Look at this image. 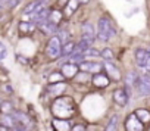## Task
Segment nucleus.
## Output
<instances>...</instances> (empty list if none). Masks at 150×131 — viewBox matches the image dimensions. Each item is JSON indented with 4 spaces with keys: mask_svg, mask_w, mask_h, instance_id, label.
<instances>
[{
    "mask_svg": "<svg viewBox=\"0 0 150 131\" xmlns=\"http://www.w3.org/2000/svg\"><path fill=\"white\" fill-rule=\"evenodd\" d=\"M52 113L57 119H69L75 113V103L72 97H56L52 103Z\"/></svg>",
    "mask_w": 150,
    "mask_h": 131,
    "instance_id": "1",
    "label": "nucleus"
},
{
    "mask_svg": "<svg viewBox=\"0 0 150 131\" xmlns=\"http://www.w3.org/2000/svg\"><path fill=\"white\" fill-rule=\"evenodd\" d=\"M113 35H115V28H113L112 22L109 21V18H106V16L99 18L97 30H96V37L100 41H109Z\"/></svg>",
    "mask_w": 150,
    "mask_h": 131,
    "instance_id": "2",
    "label": "nucleus"
},
{
    "mask_svg": "<svg viewBox=\"0 0 150 131\" xmlns=\"http://www.w3.org/2000/svg\"><path fill=\"white\" fill-rule=\"evenodd\" d=\"M62 53V41L60 38L54 34L49 38L47 41V46H46V55L50 57V59H57Z\"/></svg>",
    "mask_w": 150,
    "mask_h": 131,
    "instance_id": "3",
    "label": "nucleus"
},
{
    "mask_svg": "<svg viewBox=\"0 0 150 131\" xmlns=\"http://www.w3.org/2000/svg\"><path fill=\"white\" fill-rule=\"evenodd\" d=\"M135 89L140 96H149L150 94V74L138 75V80L135 83Z\"/></svg>",
    "mask_w": 150,
    "mask_h": 131,
    "instance_id": "4",
    "label": "nucleus"
},
{
    "mask_svg": "<svg viewBox=\"0 0 150 131\" xmlns=\"http://www.w3.org/2000/svg\"><path fill=\"white\" fill-rule=\"evenodd\" d=\"M78 65V68H80V71H83V72H91V74H97V72H100V69L103 68V63H99V62H90V60H83V62H80V63H77Z\"/></svg>",
    "mask_w": 150,
    "mask_h": 131,
    "instance_id": "5",
    "label": "nucleus"
},
{
    "mask_svg": "<svg viewBox=\"0 0 150 131\" xmlns=\"http://www.w3.org/2000/svg\"><path fill=\"white\" fill-rule=\"evenodd\" d=\"M81 38L87 40L93 44V41L96 40V28L91 22H84L81 27Z\"/></svg>",
    "mask_w": 150,
    "mask_h": 131,
    "instance_id": "6",
    "label": "nucleus"
},
{
    "mask_svg": "<svg viewBox=\"0 0 150 131\" xmlns=\"http://www.w3.org/2000/svg\"><path fill=\"white\" fill-rule=\"evenodd\" d=\"M78 65L74 63V62H68V63H63L62 65V69H60V74L65 77V78H75L78 75Z\"/></svg>",
    "mask_w": 150,
    "mask_h": 131,
    "instance_id": "7",
    "label": "nucleus"
},
{
    "mask_svg": "<svg viewBox=\"0 0 150 131\" xmlns=\"http://www.w3.org/2000/svg\"><path fill=\"white\" fill-rule=\"evenodd\" d=\"M125 128H127V131H143L144 125L140 122V119L135 116V113H131L125 119Z\"/></svg>",
    "mask_w": 150,
    "mask_h": 131,
    "instance_id": "8",
    "label": "nucleus"
},
{
    "mask_svg": "<svg viewBox=\"0 0 150 131\" xmlns=\"http://www.w3.org/2000/svg\"><path fill=\"white\" fill-rule=\"evenodd\" d=\"M109 83H110L109 77H108L106 74H103V72L93 74V77H91V84H93L96 89H105V87L109 86Z\"/></svg>",
    "mask_w": 150,
    "mask_h": 131,
    "instance_id": "9",
    "label": "nucleus"
},
{
    "mask_svg": "<svg viewBox=\"0 0 150 131\" xmlns=\"http://www.w3.org/2000/svg\"><path fill=\"white\" fill-rule=\"evenodd\" d=\"M128 100H129V94L127 93L125 89H118L113 91V102L118 105V106H127L128 105Z\"/></svg>",
    "mask_w": 150,
    "mask_h": 131,
    "instance_id": "10",
    "label": "nucleus"
},
{
    "mask_svg": "<svg viewBox=\"0 0 150 131\" xmlns=\"http://www.w3.org/2000/svg\"><path fill=\"white\" fill-rule=\"evenodd\" d=\"M103 68L106 71V75L109 77V80H115V81H119L122 77H121V71L116 68V65L110 63V62H105L103 63Z\"/></svg>",
    "mask_w": 150,
    "mask_h": 131,
    "instance_id": "11",
    "label": "nucleus"
},
{
    "mask_svg": "<svg viewBox=\"0 0 150 131\" xmlns=\"http://www.w3.org/2000/svg\"><path fill=\"white\" fill-rule=\"evenodd\" d=\"M12 115H13V118H15V122L19 124V125H22L25 130H28V128L31 127V118H30L27 113H24V112H21V110H15Z\"/></svg>",
    "mask_w": 150,
    "mask_h": 131,
    "instance_id": "12",
    "label": "nucleus"
},
{
    "mask_svg": "<svg viewBox=\"0 0 150 131\" xmlns=\"http://www.w3.org/2000/svg\"><path fill=\"white\" fill-rule=\"evenodd\" d=\"M52 125H53L54 131H71V128H72V122L69 119H57V118H54Z\"/></svg>",
    "mask_w": 150,
    "mask_h": 131,
    "instance_id": "13",
    "label": "nucleus"
},
{
    "mask_svg": "<svg viewBox=\"0 0 150 131\" xmlns=\"http://www.w3.org/2000/svg\"><path fill=\"white\" fill-rule=\"evenodd\" d=\"M38 27H40V31H41L43 34H47V35H54V34L57 33V27L53 25L52 22H49L47 19L43 21L41 24H38Z\"/></svg>",
    "mask_w": 150,
    "mask_h": 131,
    "instance_id": "14",
    "label": "nucleus"
},
{
    "mask_svg": "<svg viewBox=\"0 0 150 131\" xmlns=\"http://www.w3.org/2000/svg\"><path fill=\"white\" fill-rule=\"evenodd\" d=\"M15 124L16 122H15L13 115H3V113H0V125H2V127L11 130V128L15 127Z\"/></svg>",
    "mask_w": 150,
    "mask_h": 131,
    "instance_id": "15",
    "label": "nucleus"
},
{
    "mask_svg": "<svg viewBox=\"0 0 150 131\" xmlns=\"http://www.w3.org/2000/svg\"><path fill=\"white\" fill-rule=\"evenodd\" d=\"M15 105L11 102V100H2V103H0V113L3 115H12L15 112Z\"/></svg>",
    "mask_w": 150,
    "mask_h": 131,
    "instance_id": "16",
    "label": "nucleus"
},
{
    "mask_svg": "<svg viewBox=\"0 0 150 131\" xmlns=\"http://www.w3.org/2000/svg\"><path fill=\"white\" fill-rule=\"evenodd\" d=\"M62 19H63V16H62V12H60V11H50V12H49L47 21L52 22L53 25L57 27V25L62 22Z\"/></svg>",
    "mask_w": 150,
    "mask_h": 131,
    "instance_id": "17",
    "label": "nucleus"
},
{
    "mask_svg": "<svg viewBox=\"0 0 150 131\" xmlns=\"http://www.w3.org/2000/svg\"><path fill=\"white\" fill-rule=\"evenodd\" d=\"M19 31H21L22 35H30V34H33L35 31V25L33 22H25L24 21V22L19 24Z\"/></svg>",
    "mask_w": 150,
    "mask_h": 131,
    "instance_id": "18",
    "label": "nucleus"
},
{
    "mask_svg": "<svg viewBox=\"0 0 150 131\" xmlns=\"http://www.w3.org/2000/svg\"><path fill=\"white\" fill-rule=\"evenodd\" d=\"M147 56H149V52L147 50H144V49H137L135 50V62H137L138 67L143 68V65H144Z\"/></svg>",
    "mask_w": 150,
    "mask_h": 131,
    "instance_id": "19",
    "label": "nucleus"
},
{
    "mask_svg": "<svg viewBox=\"0 0 150 131\" xmlns=\"http://www.w3.org/2000/svg\"><path fill=\"white\" fill-rule=\"evenodd\" d=\"M65 89H66V84H65V83H57V84H50V86H47V91L52 93L53 96L63 93Z\"/></svg>",
    "mask_w": 150,
    "mask_h": 131,
    "instance_id": "20",
    "label": "nucleus"
},
{
    "mask_svg": "<svg viewBox=\"0 0 150 131\" xmlns=\"http://www.w3.org/2000/svg\"><path fill=\"white\" fill-rule=\"evenodd\" d=\"M78 6H80L78 0H68L66 5H65V13H66L68 16H71L75 11L78 9Z\"/></svg>",
    "mask_w": 150,
    "mask_h": 131,
    "instance_id": "21",
    "label": "nucleus"
},
{
    "mask_svg": "<svg viewBox=\"0 0 150 131\" xmlns=\"http://www.w3.org/2000/svg\"><path fill=\"white\" fill-rule=\"evenodd\" d=\"M135 116L140 119L141 124H146V122H150V112L147 109H137L135 112Z\"/></svg>",
    "mask_w": 150,
    "mask_h": 131,
    "instance_id": "22",
    "label": "nucleus"
},
{
    "mask_svg": "<svg viewBox=\"0 0 150 131\" xmlns=\"http://www.w3.org/2000/svg\"><path fill=\"white\" fill-rule=\"evenodd\" d=\"M118 125H119V116L118 115H113L109 119V122L106 124L105 131H118Z\"/></svg>",
    "mask_w": 150,
    "mask_h": 131,
    "instance_id": "23",
    "label": "nucleus"
},
{
    "mask_svg": "<svg viewBox=\"0 0 150 131\" xmlns=\"http://www.w3.org/2000/svg\"><path fill=\"white\" fill-rule=\"evenodd\" d=\"M74 49H75V43L74 41H68V43L62 44V53H60V56H72Z\"/></svg>",
    "mask_w": 150,
    "mask_h": 131,
    "instance_id": "24",
    "label": "nucleus"
},
{
    "mask_svg": "<svg viewBox=\"0 0 150 131\" xmlns=\"http://www.w3.org/2000/svg\"><path fill=\"white\" fill-rule=\"evenodd\" d=\"M137 80H138V75H137L134 71H131V72L127 75V78H125L127 87H128V89H131V87H135V83H137Z\"/></svg>",
    "mask_w": 150,
    "mask_h": 131,
    "instance_id": "25",
    "label": "nucleus"
},
{
    "mask_svg": "<svg viewBox=\"0 0 150 131\" xmlns=\"http://www.w3.org/2000/svg\"><path fill=\"white\" fill-rule=\"evenodd\" d=\"M56 35L60 38L62 44H65V43L71 41V40H69V33H68L66 30H59V28H57V33H56Z\"/></svg>",
    "mask_w": 150,
    "mask_h": 131,
    "instance_id": "26",
    "label": "nucleus"
},
{
    "mask_svg": "<svg viewBox=\"0 0 150 131\" xmlns=\"http://www.w3.org/2000/svg\"><path fill=\"white\" fill-rule=\"evenodd\" d=\"M63 75L60 74V72H53L50 77H49V83L50 84H56V83H62L63 81Z\"/></svg>",
    "mask_w": 150,
    "mask_h": 131,
    "instance_id": "27",
    "label": "nucleus"
},
{
    "mask_svg": "<svg viewBox=\"0 0 150 131\" xmlns=\"http://www.w3.org/2000/svg\"><path fill=\"white\" fill-rule=\"evenodd\" d=\"M100 56H102L103 59H106V60H112V59H113V53H112V50L108 49V47L100 52Z\"/></svg>",
    "mask_w": 150,
    "mask_h": 131,
    "instance_id": "28",
    "label": "nucleus"
},
{
    "mask_svg": "<svg viewBox=\"0 0 150 131\" xmlns=\"http://www.w3.org/2000/svg\"><path fill=\"white\" fill-rule=\"evenodd\" d=\"M99 56H100V52L96 50V49H93V47H90V49L84 53V57H99Z\"/></svg>",
    "mask_w": 150,
    "mask_h": 131,
    "instance_id": "29",
    "label": "nucleus"
},
{
    "mask_svg": "<svg viewBox=\"0 0 150 131\" xmlns=\"http://www.w3.org/2000/svg\"><path fill=\"white\" fill-rule=\"evenodd\" d=\"M71 131H86V125H83V124H75V125H72Z\"/></svg>",
    "mask_w": 150,
    "mask_h": 131,
    "instance_id": "30",
    "label": "nucleus"
},
{
    "mask_svg": "<svg viewBox=\"0 0 150 131\" xmlns=\"http://www.w3.org/2000/svg\"><path fill=\"white\" fill-rule=\"evenodd\" d=\"M19 2H21V0H9V2L6 3V8H15Z\"/></svg>",
    "mask_w": 150,
    "mask_h": 131,
    "instance_id": "31",
    "label": "nucleus"
},
{
    "mask_svg": "<svg viewBox=\"0 0 150 131\" xmlns=\"http://www.w3.org/2000/svg\"><path fill=\"white\" fill-rule=\"evenodd\" d=\"M143 68L147 69V71H150V52H149V56H147V59H146V62L143 65Z\"/></svg>",
    "mask_w": 150,
    "mask_h": 131,
    "instance_id": "32",
    "label": "nucleus"
},
{
    "mask_svg": "<svg viewBox=\"0 0 150 131\" xmlns=\"http://www.w3.org/2000/svg\"><path fill=\"white\" fill-rule=\"evenodd\" d=\"M3 91L8 93V94H12V93H13V89H12V86L6 84V86H3Z\"/></svg>",
    "mask_w": 150,
    "mask_h": 131,
    "instance_id": "33",
    "label": "nucleus"
},
{
    "mask_svg": "<svg viewBox=\"0 0 150 131\" xmlns=\"http://www.w3.org/2000/svg\"><path fill=\"white\" fill-rule=\"evenodd\" d=\"M9 131H27V130H25L22 125H19V124H15V127H13V128H11Z\"/></svg>",
    "mask_w": 150,
    "mask_h": 131,
    "instance_id": "34",
    "label": "nucleus"
},
{
    "mask_svg": "<svg viewBox=\"0 0 150 131\" xmlns=\"http://www.w3.org/2000/svg\"><path fill=\"white\" fill-rule=\"evenodd\" d=\"M88 2H90V0H78V3H80V5H87Z\"/></svg>",
    "mask_w": 150,
    "mask_h": 131,
    "instance_id": "35",
    "label": "nucleus"
},
{
    "mask_svg": "<svg viewBox=\"0 0 150 131\" xmlns=\"http://www.w3.org/2000/svg\"><path fill=\"white\" fill-rule=\"evenodd\" d=\"M2 8H3V6H2V5H0V9H2Z\"/></svg>",
    "mask_w": 150,
    "mask_h": 131,
    "instance_id": "36",
    "label": "nucleus"
},
{
    "mask_svg": "<svg viewBox=\"0 0 150 131\" xmlns=\"http://www.w3.org/2000/svg\"><path fill=\"white\" fill-rule=\"evenodd\" d=\"M0 103H2V100H0Z\"/></svg>",
    "mask_w": 150,
    "mask_h": 131,
    "instance_id": "37",
    "label": "nucleus"
}]
</instances>
